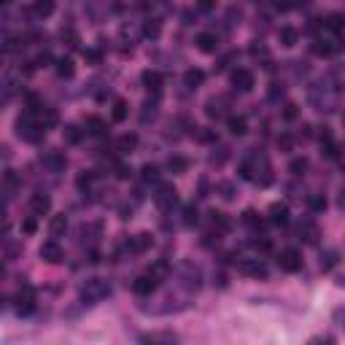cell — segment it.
I'll return each mask as SVG.
<instances>
[{
  "instance_id": "41",
  "label": "cell",
  "mask_w": 345,
  "mask_h": 345,
  "mask_svg": "<svg viewBox=\"0 0 345 345\" xmlns=\"http://www.w3.org/2000/svg\"><path fill=\"white\" fill-rule=\"evenodd\" d=\"M289 170H292V176H297L300 178L305 170H308V159H305V156H300V159H294L292 164H289Z\"/></svg>"
},
{
  "instance_id": "25",
  "label": "cell",
  "mask_w": 345,
  "mask_h": 345,
  "mask_svg": "<svg viewBox=\"0 0 345 345\" xmlns=\"http://www.w3.org/2000/svg\"><path fill=\"white\" fill-rule=\"evenodd\" d=\"M86 132H89V135H95V138L105 135V122L97 119V116H89V119H86Z\"/></svg>"
},
{
  "instance_id": "2",
  "label": "cell",
  "mask_w": 345,
  "mask_h": 345,
  "mask_svg": "<svg viewBox=\"0 0 345 345\" xmlns=\"http://www.w3.org/2000/svg\"><path fill=\"white\" fill-rule=\"evenodd\" d=\"M108 294H111L108 280L92 278V280H86V286L81 289V302H84V305H95L97 300H103V297H108Z\"/></svg>"
},
{
  "instance_id": "51",
  "label": "cell",
  "mask_w": 345,
  "mask_h": 345,
  "mask_svg": "<svg viewBox=\"0 0 345 345\" xmlns=\"http://www.w3.org/2000/svg\"><path fill=\"white\" fill-rule=\"evenodd\" d=\"M84 57L89 60V62H95V65H97V62H100V51H95V49H89V51H84Z\"/></svg>"
},
{
  "instance_id": "15",
  "label": "cell",
  "mask_w": 345,
  "mask_h": 345,
  "mask_svg": "<svg viewBox=\"0 0 345 345\" xmlns=\"http://www.w3.org/2000/svg\"><path fill=\"white\" fill-rule=\"evenodd\" d=\"M197 49L205 51V54H213L218 49V38L213 33H200L197 35Z\"/></svg>"
},
{
  "instance_id": "34",
  "label": "cell",
  "mask_w": 345,
  "mask_h": 345,
  "mask_svg": "<svg viewBox=\"0 0 345 345\" xmlns=\"http://www.w3.org/2000/svg\"><path fill=\"white\" fill-rule=\"evenodd\" d=\"M127 113H130V108H127V103H124V100H116L113 103V122H124L127 119Z\"/></svg>"
},
{
  "instance_id": "19",
  "label": "cell",
  "mask_w": 345,
  "mask_h": 345,
  "mask_svg": "<svg viewBox=\"0 0 345 345\" xmlns=\"http://www.w3.org/2000/svg\"><path fill=\"white\" fill-rule=\"evenodd\" d=\"M202 81H205V73H202L200 68H192V70H186V73H184V84L189 86V89H197Z\"/></svg>"
},
{
  "instance_id": "42",
  "label": "cell",
  "mask_w": 345,
  "mask_h": 345,
  "mask_svg": "<svg viewBox=\"0 0 345 345\" xmlns=\"http://www.w3.org/2000/svg\"><path fill=\"white\" fill-rule=\"evenodd\" d=\"M226 156H229V148H226V146H218L216 151L210 154V162H213V164H224Z\"/></svg>"
},
{
  "instance_id": "39",
  "label": "cell",
  "mask_w": 345,
  "mask_h": 345,
  "mask_svg": "<svg viewBox=\"0 0 345 345\" xmlns=\"http://www.w3.org/2000/svg\"><path fill=\"white\" fill-rule=\"evenodd\" d=\"M159 33H162V25H159L156 19L146 22V27H143V35H146V38H159Z\"/></svg>"
},
{
  "instance_id": "38",
  "label": "cell",
  "mask_w": 345,
  "mask_h": 345,
  "mask_svg": "<svg viewBox=\"0 0 345 345\" xmlns=\"http://www.w3.org/2000/svg\"><path fill=\"white\" fill-rule=\"evenodd\" d=\"M143 181L146 184L159 181V167H156V164H143Z\"/></svg>"
},
{
  "instance_id": "35",
  "label": "cell",
  "mask_w": 345,
  "mask_h": 345,
  "mask_svg": "<svg viewBox=\"0 0 345 345\" xmlns=\"http://www.w3.org/2000/svg\"><path fill=\"white\" fill-rule=\"evenodd\" d=\"M57 73H60L62 78H70V76L76 73L73 62H70V60H65V57H62V60H57Z\"/></svg>"
},
{
  "instance_id": "23",
  "label": "cell",
  "mask_w": 345,
  "mask_h": 345,
  "mask_svg": "<svg viewBox=\"0 0 345 345\" xmlns=\"http://www.w3.org/2000/svg\"><path fill=\"white\" fill-rule=\"evenodd\" d=\"M278 38H280V43L283 46H297V41H300V33H297L294 27H280V33H278Z\"/></svg>"
},
{
  "instance_id": "50",
  "label": "cell",
  "mask_w": 345,
  "mask_h": 345,
  "mask_svg": "<svg viewBox=\"0 0 345 345\" xmlns=\"http://www.w3.org/2000/svg\"><path fill=\"white\" fill-rule=\"evenodd\" d=\"M116 176H119V178H122V181H127V178L132 176V170L127 167V164H119V167H116Z\"/></svg>"
},
{
  "instance_id": "33",
  "label": "cell",
  "mask_w": 345,
  "mask_h": 345,
  "mask_svg": "<svg viewBox=\"0 0 345 345\" xmlns=\"http://www.w3.org/2000/svg\"><path fill=\"white\" fill-rule=\"evenodd\" d=\"M181 221H184V226H194L197 224V208L194 205H184V210H181Z\"/></svg>"
},
{
  "instance_id": "7",
  "label": "cell",
  "mask_w": 345,
  "mask_h": 345,
  "mask_svg": "<svg viewBox=\"0 0 345 345\" xmlns=\"http://www.w3.org/2000/svg\"><path fill=\"white\" fill-rule=\"evenodd\" d=\"M38 254H41V259H43L46 264H60L62 259H65V251H62V246H60L57 240H49V243H43Z\"/></svg>"
},
{
  "instance_id": "49",
  "label": "cell",
  "mask_w": 345,
  "mask_h": 345,
  "mask_svg": "<svg viewBox=\"0 0 345 345\" xmlns=\"http://www.w3.org/2000/svg\"><path fill=\"white\" fill-rule=\"evenodd\" d=\"M334 324L340 326V329H345V308H337L334 310Z\"/></svg>"
},
{
  "instance_id": "28",
  "label": "cell",
  "mask_w": 345,
  "mask_h": 345,
  "mask_svg": "<svg viewBox=\"0 0 345 345\" xmlns=\"http://www.w3.org/2000/svg\"><path fill=\"white\" fill-rule=\"evenodd\" d=\"M17 189H19V178L14 176V172H6V178H3V192H6V200H11Z\"/></svg>"
},
{
  "instance_id": "26",
  "label": "cell",
  "mask_w": 345,
  "mask_h": 345,
  "mask_svg": "<svg viewBox=\"0 0 345 345\" xmlns=\"http://www.w3.org/2000/svg\"><path fill=\"white\" fill-rule=\"evenodd\" d=\"M140 340H143V342H176L178 337L172 332H151V334H143Z\"/></svg>"
},
{
  "instance_id": "6",
  "label": "cell",
  "mask_w": 345,
  "mask_h": 345,
  "mask_svg": "<svg viewBox=\"0 0 345 345\" xmlns=\"http://www.w3.org/2000/svg\"><path fill=\"white\" fill-rule=\"evenodd\" d=\"M35 310V292L30 286H22L17 294V313L19 316H30Z\"/></svg>"
},
{
  "instance_id": "27",
  "label": "cell",
  "mask_w": 345,
  "mask_h": 345,
  "mask_svg": "<svg viewBox=\"0 0 345 345\" xmlns=\"http://www.w3.org/2000/svg\"><path fill=\"white\" fill-rule=\"evenodd\" d=\"M46 164H49V167L54 170V172H60V170H65V156H62L60 151H51V154H46V159H43Z\"/></svg>"
},
{
  "instance_id": "21",
  "label": "cell",
  "mask_w": 345,
  "mask_h": 345,
  "mask_svg": "<svg viewBox=\"0 0 345 345\" xmlns=\"http://www.w3.org/2000/svg\"><path fill=\"white\" fill-rule=\"evenodd\" d=\"M243 224H246V226H251V229H254L256 235L264 229V221H262V218H259V213H256V210H246V213H243Z\"/></svg>"
},
{
  "instance_id": "16",
  "label": "cell",
  "mask_w": 345,
  "mask_h": 345,
  "mask_svg": "<svg viewBox=\"0 0 345 345\" xmlns=\"http://www.w3.org/2000/svg\"><path fill=\"white\" fill-rule=\"evenodd\" d=\"M135 146H138V135H135V132H127V135H122L119 140H116V151H119V154L135 151Z\"/></svg>"
},
{
  "instance_id": "17",
  "label": "cell",
  "mask_w": 345,
  "mask_h": 345,
  "mask_svg": "<svg viewBox=\"0 0 345 345\" xmlns=\"http://www.w3.org/2000/svg\"><path fill=\"white\" fill-rule=\"evenodd\" d=\"M210 226H213V229L221 235V232H229V229H232V221L226 218V213H218V210H213V213H210Z\"/></svg>"
},
{
  "instance_id": "29",
  "label": "cell",
  "mask_w": 345,
  "mask_h": 345,
  "mask_svg": "<svg viewBox=\"0 0 345 345\" xmlns=\"http://www.w3.org/2000/svg\"><path fill=\"white\" fill-rule=\"evenodd\" d=\"M226 127H229V132L232 135H246V119H243V116H229V119H226Z\"/></svg>"
},
{
  "instance_id": "59",
  "label": "cell",
  "mask_w": 345,
  "mask_h": 345,
  "mask_svg": "<svg viewBox=\"0 0 345 345\" xmlns=\"http://www.w3.org/2000/svg\"><path fill=\"white\" fill-rule=\"evenodd\" d=\"M14 3V0H3V6H11Z\"/></svg>"
},
{
  "instance_id": "54",
  "label": "cell",
  "mask_w": 345,
  "mask_h": 345,
  "mask_svg": "<svg viewBox=\"0 0 345 345\" xmlns=\"http://www.w3.org/2000/svg\"><path fill=\"white\" fill-rule=\"evenodd\" d=\"M200 138L202 140H216V132L213 130H205V132H200Z\"/></svg>"
},
{
  "instance_id": "57",
  "label": "cell",
  "mask_w": 345,
  "mask_h": 345,
  "mask_svg": "<svg viewBox=\"0 0 345 345\" xmlns=\"http://www.w3.org/2000/svg\"><path fill=\"white\" fill-rule=\"evenodd\" d=\"M302 138H310V124H302Z\"/></svg>"
},
{
  "instance_id": "8",
  "label": "cell",
  "mask_w": 345,
  "mask_h": 345,
  "mask_svg": "<svg viewBox=\"0 0 345 345\" xmlns=\"http://www.w3.org/2000/svg\"><path fill=\"white\" fill-rule=\"evenodd\" d=\"M238 270L243 272V275H254V278H264V275H267V267H264L259 259H243V256H238Z\"/></svg>"
},
{
  "instance_id": "43",
  "label": "cell",
  "mask_w": 345,
  "mask_h": 345,
  "mask_svg": "<svg viewBox=\"0 0 345 345\" xmlns=\"http://www.w3.org/2000/svg\"><path fill=\"white\" fill-rule=\"evenodd\" d=\"M38 216H30V218H25L22 221V232L25 235H35V229H38V221H35Z\"/></svg>"
},
{
  "instance_id": "48",
  "label": "cell",
  "mask_w": 345,
  "mask_h": 345,
  "mask_svg": "<svg viewBox=\"0 0 345 345\" xmlns=\"http://www.w3.org/2000/svg\"><path fill=\"white\" fill-rule=\"evenodd\" d=\"M216 0H197V11H213Z\"/></svg>"
},
{
  "instance_id": "53",
  "label": "cell",
  "mask_w": 345,
  "mask_h": 345,
  "mask_svg": "<svg viewBox=\"0 0 345 345\" xmlns=\"http://www.w3.org/2000/svg\"><path fill=\"white\" fill-rule=\"evenodd\" d=\"M92 184V176H89V172H86V176H78V186H81V189H84V186H89Z\"/></svg>"
},
{
  "instance_id": "18",
  "label": "cell",
  "mask_w": 345,
  "mask_h": 345,
  "mask_svg": "<svg viewBox=\"0 0 345 345\" xmlns=\"http://www.w3.org/2000/svg\"><path fill=\"white\" fill-rule=\"evenodd\" d=\"M65 229H68V218H65V213L51 216V221H49V235H51V238H60V235H65Z\"/></svg>"
},
{
  "instance_id": "11",
  "label": "cell",
  "mask_w": 345,
  "mask_h": 345,
  "mask_svg": "<svg viewBox=\"0 0 345 345\" xmlns=\"http://www.w3.org/2000/svg\"><path fill=\"white\" fill-rule=\"evenodd\" d=\"M49 210H51L49 194H33V197H30V213L33 216H46Z\"/></svg>"
},
{
  "instance_id": "45",
  "label": "cell",
  "mask_w": 345,
  "mask_h": 345,
  "mask_svg": "<svg viewBox=\"0 0 345 345\" xmlns=\"http://www.w3.org/2000/svg\"><path fill=\"white\" fill-rule=\"evenodd\" d=\"M278 146H280V151H292L294 138H292V135H280V138H278Z\"/></svg>"
},
{
  "instance_id": "58",
  "label": "cell",
  "mask_w": 345,
  "mask_h": 345,
  "mask_svg": "<svg viewBox=\"0 0 345 345\" xmlns=\"http://www.w3.org/2000/svg\"><path fill=\"white\" fill-rule=\"evenodd\" d=\"M337 286H345V275H340V278H337Z\"/></svg>"
},
{
  "instance_id": "5",
  "label": "cell",
  "mask_w": 345,
  "mask_h": 345,
  "mask_svg": "<svg viewBox=\"0 0 345 345\" xmlns=\"http://www.w3.org/2000/svg\"><path fill=\"white\" fill-rule=\"evenodd\" d=\"M159 283H162V280L156 278V275L146 272V275L135 278V283H132V292H135L138 297H151V294L156 292V286H159Z\"/></svg>"
},
{
  "instance_id": "4",
  "label": "cell",
  "mask_w": 345,
  "mask_h": 345,
  "mask_svg": "<svg viewBox=\"0 0 345 345\" xmlns=\"http://www.w3.org/2000/svg\"><path fill=\"white\" fill-rule=\"evenodd\" d=\"M278 267L283 272H300L302 270V254L297 248H286L278 254Z\"/></svg>"
},
{
  "instance_id": "14",
  "label": "cell",
  "mask_w": 345,
  "mask_h": 345,
  "mask_svg": "<svg viewBox=\"0 0 345 345\" xmlns=\"http://www.w3.org/2000/svg\"><path fill=\"white\" fill-rule=\"evenodd\" d=\"M300 238L308 243V246H316L318 238H321V232H318V226L313 224V221H302L300 224Z\"/></svg>"
},
{
  "instance_id": "56",
  "label": "cell",
  "mask_w": 345,
  "mask_h": 345,
  "mask_svg": "<svg viewBox=\"0 0 345 345\" xmlns=\"http://www.w3.org/2000/svg\"><path fill=\"white\" fill-rule=\"evenodd\" d=\"M308 3H310V0H294V9H305Z\"/></svg>"
},
{
  "instance_id": "44",
  "label": "cell",
  "mask_w": 345,
  "mask_h": 345,
  "mask_svg": "<svg viewBox=\"0 0 345 345\" xmlns=\"http://www.w3.org/2000/svg\"><path fill=\"white\" fill-rule=\"evenodd\" d=\"M240 178H246V181H248V178H254V162H251V159H246L240 164Z\"/></svg>"
},
{
  "instance_id": "12",
  "label": "cell",
  "mask_w": 345,
  "mask_h": 345,
  "mask_svg": "<svg viewBox=\"0 0 345 345\" xmlns=\"http://www.w3.org/2000/svg\"><path fill=\"white\" fill-rule=\"evenodd\" d=\"M154 246V238L148 232H140V235H135V238H130V243H127V248L132 251V254H143V251H148Z\"/></svg>"
},
{
  "instance_id": "52",
  "label": "cell",
  "mask_w": 345,
  "mask_h": 345,
  "mask_svg": "<svg viewBox=\"0 0 345 345\" xmlns=\"http://www.w3.org/2000/svg\"><path fill=\"white\" fill-rule=\"evenodd\" d=\"M46 62H51V54H41V57L35 60V68H43Z\"/></svg>"
},
{
  "instance_id": "46",
  "label": "cell",
  "mask_w": 345,
  "mask_h": 345,
  "mask_svg": "<svg viewBox=\"0 0 345 345\" xmlns=\"http://www.w3.org/2000/svg\"><path fill=\"white\" fill-rule=\"evenodd\" d=\"M297 113H300V108H297L294 103H286V108H283V119H297Z\"/></svg>"
},
{
  "instance_id": "36",
  "label": "cell",
  "mask_w": 345,
  "mask_h": 345,
  "mask_svg": "<svg viewBox=\"0 0 345 345\" xmlns=\"http://www.w3.org/2000/svg\"><path fill=\"white\" fill-rule=\"evenodd\" d=\"M62 135H65L68 143H81V130H78L76 124H68V127L62 130Z\"/></svg>"
},
{
  "instance_id": "10",
  "label": "cell",
  "mask_w": 345,
  "mask_h": 345,
  "mask_svg": "<svg viewBox=\"0 0 345 345\" xmlns=\"http://www.w3.org/2000/svg\"><path fill=\"white\" fill-rule=\"evenodd\" d=\"M254 181L259 186H270L272 184V167H270V162L264 159V156L254 164Z\"/></svg>"
},
{
  "instance_id": "40",
  "label": "cell",
  "mask_w": 345,
  "mask_h": 345,
  "mask_svg": "<svg viewBox=\"0 0 345 345\" xmlns=\"http://www.w3.org/2000/svg\"><path fill=\"white\" fill-rule=\"evenodd\" d=\"M216 192L221 194L224 200H232V197H235V184H232V181H221V184L216 186Z\"/></svg>"
},
{
  "instance_id": "47",
  "label": "cell",
  "mask_w": 345,
  "mask_h": 345,
  "mask_svg": "<svg viewBox=\"0 0 345 345\" xmlns=\"http://www.w3.org/2000/svg\"><path fill=\"white\" fill-rule=\"evenodd\" d=\"M267 95H270V100H280V97H283V86H280V84H270Z\"/></svg>"
},
{
  "instance_id": "55",
  "label": "cell",
  "mask_w": 345,
  "mask_h": 345,
  "mask_svg": "<svg viewBox=\"0 0 345 345\" xmlns=\"http://www.w3.org/2000/svg\"><path fill=\"white\" fill-rule=\"evenodd\" d=\"M310 342H334V337H326V334L324 337H313Z\"/></svg>"
},
{
  "instance_id": "1",
  "label": "cell",
  "mask_w": 345,
  "mask_h": 345,
  "mask_svg": "<svg viewBox=\"0 0 345 345\" xmlns=\"http://www.w3.org/2000/svg\"><path fill=\"white\" fill-rule=\"evenodd\" d=\"M17 135L22 140H27V143H41L43 135H46V124L38 122L35 113L27 111L25 116H19V122H17Z\"/></svg>"
},
{
  "instance_id": "13",
  "label": "cell",
  "mask_w": 345,
  "mask_h": 345,
  "mask_svg": "<svg viewBox=\"0 0 345 345\" xmlns=\"http://www.w3.org/2000/svg\"><path fill=\"white\" fill-rule=\"evenodd\" d=\"M267 216H270V224H275V226H283V224H289V208H286V205H280V202H275V205H270Z\"/></svg>"
},
{
  "instance_id": "20",
  "label": "cell",
  "mask_w": 345,
  "mask_h": 345,
  "mask_svg": "<svg viewBox=\"0 0 345 345\" xmlns=\"http://www.w3.org/2000/svg\"><path fill=\"white\" fill-rule=\"evenodd\" d=\"M167 170L170 172H176V176H181V172H186V170H189V159H186V156H170V159H167Z\"/></svg>"
},
{
  "instance_id": "37",
  "label": "cell",
  "mask_w": 345,
  "mask_h": 345,
  "mask_svg": "<svg viewBox=\"0 0 345 345\" xmlns=\"http://www.w3.org/2000/svg\"><path fill=\"white\" fill-rule=\"evenodd\" d=\"M148 272H151V275H156V278L162 280V278L170 272V264H167V259H159V262H154V267L148 270Z\"/></svg>"
},
{
  "instance_id": "24",
  "label": "cell",
  "mask_w": 345,
  "mask_h": 345,
  "mask_svg": "<svg viewBox=\"0 0 345 345\" xmlns=\"http://www.w3.org/2000/svg\"><path fill=\"white\" fill-rule=\"evenodd\" d=\"M143 84H146V89L159 92L162 89V76L156 73V70H146V73H143Z\"/></svg>"
},
{
  "instance_id": "31",
  "label": "cell",
  "mask_w": 345,
  "mask_h": 345,
  "mask_svg": "<svg viewBox=\"0 0 345 345\" xmlns=\"http://www.w3.org/2000/svg\"><path fill=\"white\" fill-rule=\"evenodd\" d=\"M308 208H310V213H321V210H326L324 194H310V197H308Z\"/></svg>"
},
{
  "instance_id": "9",
  "label": "cell",
  "mask_w": 345,
  "mask_h": 345,
  "mask_svg": "<svg viewBox=\"0 0 345 345\" xmlns=\"http://www.w3.org/2000/svg\"><path fill=\"white\" fill-rule=\"evenodd\" d=\"M229 78H232L235 89H240V92H251V89H254V73H251V70L238 68V70H232Z\"/></svg>"
},
{
  "instance_id": "32",
  "label": "cell",
  "mask_w": 345,
  "mask_h": 345,
  "mask_svg": "<svg viewBox=\"0 0 345 345\" xmlns=\"http://www.w3.org/2000/svg\"><path fill=\"white\" fill-rule=\"evenodd\" d=\"M337 262H340L337 251H324V254H321V270H332Z\"/></svg>"
},
{
  "instance_id": "3",
  "label": "cell",
  "mask_w": 345,
  "mask_h": 345,
  "mask_svg": "<svg viewBox=\"0 0 345 345\" xmlns=\"http://www.w3.org/2000/svg\"><path fill=\"white\" fill-rule=\"evenodd\" d=\"M154 202H156L162 210H172V208L178 205V192H176V186L159 184V186H156V194H154Z\"/></svg>"
},
{
  "instance_id": "30",
  "label": "cell",
  "mask_w": 345,
  "mask_h": 345,
  "mask_svg": "<svg viewBox=\"0 0 345 345\" xmlns=\"http://www.w3.org/2000/svg\"><path fill=\"white\" fill-rule=\"evenodd\" d=\"M33 11H35V17H51L54 14V0H35Z\"/></svg>"
},
{
  "instance_id": "22",
  "label": "cell",
  "mask_w": 345,
  "mask_h": 345,
  "mask_svg": "<svg viewBox=\"0 0 345 345\" xmlns=\"http://www.w3.org/2000/svg\"><path fill=\"white\" fill-rule=\"evenodd\" d=\"M324 27L329 30V33H342V30H345V17H342V14H329Z\"/></svg>"
}]
</instances>
